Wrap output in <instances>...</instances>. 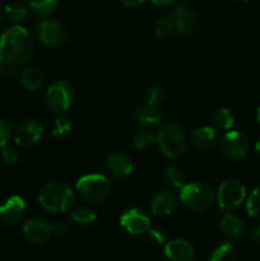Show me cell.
Returning a JSON list of instances; mask_svg holds the SVG:
<instances>
[{
	"mask_svg": "<svg viewBox=\"0 0 260 261\" xmlns=\"http://www.w3.org/2000/svg\"><path fill=\"white\" fill-rule=\"evenodd\" d=\"M33 54V41L22 25L7 28L0 37V60L7 66H20L27 63Z\"/></svg>",
	"mask_w": 260,
	"mask_h": 261,
	"instance_id": "6da1fadb",
	"label": "cell"
},
{
	"mask_svg": "<svg viewBox=\"0 0 260 261\" xmlns=\"http://www.w3.org/2000/svg\"><path fill=\"white\" fill-rule=\"evenodd\" d=\"M38 200L46 211L53 213H63L74 205L75 195L65 184L50 182L41 189Z\"/></svg>",
	"mask_w": 260,
	"mask_h": 261,
	"instance_id": "7a4b0ae2",
	"label": "cell"
},
{
	"mask_svg": "<svg viewBox=\"0 0 260 261\" xmlns=\"http://www.w3.org/2000/svg\"><path fill=\"white\" fill-rule=\"evenodd\" d=\"M155 143L168 158L180 157L186 149L185 133L176 124L161 125L155 134Z\"/></svg>",
	"mask_w": 260,
	"mask_h": 261,
	"instance_id": "3957f363",
	"label": "cell"
},
{
	"mask_svg": "<svg viewBox=\"0 0 260 261\" xmlns=\"http://www.w3.org/2000/svg\"><path fill=\"white\" fill-rule=\"evenodd\" d=\"M180 200L186 209L191 212H204L212 205L214 193L211 186L205 182L185 184L181 188Z\"/></svg>",
	"mask_w": 260,
	"mask_h": 261,
	"instance_id": "277c9868",
	"label": "cell"
},
{
	"mask_svg": "<svg viewBox=\"0 0 260 261\" xmlns=\"http://www.w3.org/2000/svg\"><path fill=\"white\" fill-rule=\"evenodd\" d=\"M75 189L78 195L83 200L97 203L105 200L109 196L111 185L106 176L99 173H89L79 178Z\"/></svg>",
	"mask_w": 260,
	"mask_h": 261,
	"instance_id": "5b68a950",
	"label": "cell"
},
{
	"mask_svg": "<svg viewBox=\"0 0 260 261\" xmlns=\"http://www.w3.org/2000/svg\"><path fill=\"white\" fill-rule=\"evenodd\" d=\"M46 101L48 109L55 114L68 111L74 101V89L66 81H56L48 87L46 92Z\"/></svg>",
	"mask_w": 260,
	"mask_h": 261,
	"instance_id": "8992f818",
	"label": "cell"
},
{
	"mask_svg": "<svg viewBox=\"0 0 260 261\" xmlns=\"http://www.w3.org/2000/svg\"><path fill=\"white\" fill-rule=\"evenodd\" d=\"M246 199V189L239 180H226L219 185L217 201L222 211L228 212L241 205Z\"/></svg>",
	"mask_w": 260,
	"mask_h": 261,
	"instance_id": "52a82bcc",
	"label": "cell"
},
{
	"mask_svg": "<svg viewBox=\"0 0 260 261\" xmlns=\"http://www.w3.org/2000/svg\"><path fill=\"white\" fill-rule=\"evenodd\" d=\"M222 154L231 161L242 160L249 152V140L240 132H227L219 143Z\"/></svg>",
	"mask_w": 260,
	"mask_h": 261,
	"instance_id": "ba28073f",
	"label": "cell"
},
{
	"mask_svg": "<svg viewBox=\"0 0 260 261\" xmlns=\"http://www.w3.org/2000/svg\"><path fill=\"white\" fill-rule=\"evenodd\" d=\"M38 37L48 47H59L66 41V30L59 20L42 19L37 27Z\"/></svg>",
	"mask_w": 260,
	"mask_h": 261,
	"instance_id": "9c48e42d",
	"label": "cell"
},
{
	"mask_svg": "<svg viewBox=\"0 0 260 261\" xmlns=\"http://www.w3.org/2000/svg\"><path fill=\"white\" fill-rule=\"evenodd\" d=\"M43 125L37 120H25L20 122L14 133V140L19 147L28 148L37 144L43 137Z\"/></svg>",
	"mask_w": 260,
	"mask_h": 261,
	"instance_id": "30bf717a",
	"label": "cell"
},
{
	"mask_svg": "<svg viewBox=\"0 0 260 261\" xmlns=\"http://www.w3.org/2000/svg\"><path fill=\"white\" fill-rule=\"evenodd\" d=\"M120 224L130 234H144L150 229V219L144 211L132 208L125 211L120 217Z\"/></svg>",
	"mask_w": 260,
	"mask_h": 261,
	"instance_id": "8fae6325",
	"label": "cell"
},
{
	"mask_svg": "<svg viewBox=\"0 0 260 261\" xmlns=\"http://www.w3.org/2000/svg\"><path fill=\"white\" fill-rule=\"evenodd\" d=\"M23 234L30 242L35 245H43L54 234L53 226L45 219L32 218L23 224Z\"/></svg>",
	"mask_w": 260,
	"mask_h": 261,
	"instance_id": "7c38bea8",
	"label": "cell"
},
{
	"mask_svg": "<svg viewBox=\"0 0 260 261\" xmlns=\"http://www.w3.org/2000/svg\"><path fill=\"white\" fill-rule=\"evenodd\" d=\"M27 205L20 196L14 195L0 205V222L8 226L18 224L25 216Z\"/></svg>",
	"mask_w": 260,
	"mask_h": 261,
	"instance_id": "4fadbf2b",
	"label": "cell"
},
{
	"mask_svg": "<svg viewBox=\"0 0 260 261\" xmlns=\"http://www.w3.org/2000/svg\"><path fill=\"white\" fill-rule=\"evenodd\" d=\"M177 205V198L170 190H158L153 194L150 200L152 213L158 217H166L173 213Z\"/></svg>",
	"mask_w": 260,
	"mask_h": 261,
	"instance_id": "5bb4252c",
	"label": "cell"
},
{
	"mask_svg": "<svg viewBox=\"0 0 260 261\" xmlns=\"http://www.w3.org/2000/svg\"><path fill=\"white\" fill-rule=\"evenodd\" d=\"M106 168L115 178H125L133 172V162L125 153L112 152L106 158Z\"/></svg>",
	"mask_w": 260,
	"mask_h": 261,
	"instance_id": "9a60e30c",
	"label": "cell"
},
{
	"mask_svg": "<svg viewBox=\"0 0 260 261\" xmlns=\"http://www.w3.org/2000/svg\"><path fill=\"white\" fill-rule=\"evenodd\" d=\"M165 254L171 261H191L194 257V247L185 240H172L166 245Z\"/></svg>",
	"mask_w": 260,
	"mask_h": 261,
	"instance_id": "2e32d148",
	"label": "cell"
},
{
	"mask_svg": "<svg viewBox=\"0 0 260 261\" xmlns=\"http://www.w3.org/2000/svg\"><path fill=\"white\" fill-rule=\"evenodd\" d=\"M217 142V133L212 126L198 127L191 134V144L199 152H208Z\"/></svg>",
	"mask_w": 260,
	"mask_h": 261,
	"instance_id": "e0dca14e",
	"label": "cell"
},
{
	"mask_svg": "<svg viewBox=\"0 0 260 261\" xmlns=\"http://www.w3.org/2000/svg\"><path fill=\"white\" fill-rule=\"evenodd\" d=\"M176 23V31L180 35H189L195 24V14L186 4L178 5L172 13Z\"/></svg>",
	"mask_w": 260,
	"mask_h": 261,
	"instance_id": "ac0fdd59",
	"label": "cell"
},
{
	"mask_svg": "<svg viewBox=\"0 0 260 261\" xmlns=\"http://www.w3.org/2000/svg\"><path fill=\"white\" fill-rule=\"evenodd\" d=\"M135 121L139 125H142L145 129H150V127H155L160 125L163 120V114L158 107L153 106H145L139 107L134 114Z\"/></svg>",
	"mask_w": 260,
	"mask_h": 261,
	"instance_id": "d6986e66",
	"label": "cell"
},
{
	"mask_svg": "<svg viewBox=\"0 0 260 261\" xmlns=\"http://www.w3.org/2000/svg\"><path fill=\"white\" fill-rule=\"evenodd\" d=\"M221 226L222 232L226 234L229 239H240L244 236L245 233V223L239 218L237 216L233 214L226 213L221 219Z\"/></svg>",
	"mask_w": 260,
	"mask_h": 261,
	"instance_id": "ffe728a7",
	"label": "cell"
},
{
	"mask_svg": "<svg viewBox=\"0 0 260 261\" xmlns=\"http://www.w3.org/2000/svg\"><path fill=\"white\" fill-rule=\"evenodd\" d=\"M19 78H20V84H22L23 88H25L27 91H32V92L37 91V89H40L43 84L42 74L35 68L23 69Z\"/></svg>",
	"mask_w": 260,
	"mask_h": 261,
	"instance_id": "44dd1931",
	"label": "cell"
},
{
	"mask_svg": "<svg viewBox=\"0 0 260 261\" xmlns=\"http://www.w3.org/2000/svg\"><path fill=\"white\" fill-rule=\"evenodd\" d=\"M4 14L10 22L19 24L28 18V9L19 2H10L5 5Z\"/></svg>",
	"mask_w": 260,
	"mask_h": 261,
	"instance_id": "7402d4cb",
	"label": "cell"
},
{
	"mask_svg": "<svg viewBox=\"0 0 260 261\" xmlns=\"http://www.w3.org/2000/svg\"><path fill=\"white\" fill-rule=\"evenodd\" d=\"M59 0H28V8L38 17H47L55 12Z\"/></svg>",
	"mask_w": 260,
	"mask_h": 261,
	"instance_id": "603a6c76",
	"label": "cell"
},
{
	"mask_svg": "<svg viewBox=\"0 0 260 261\" xmlns=\"http://www.w3.org/2000/svg\"><path fill=\"white\" fill-rule=\"evenodd\" d=\"M237 252L236 249L232 244L226 242V244L219 245L217 249L211 254L209 261H235L236 260Z\"/></svg>",
	"mask_w": 260,
	"mask_h": 261,
	"instance_id": "cb8c5ba5",
	"label": "cell"
},
{
	"mask_svg": "<svg viewBox=\"0 0 260 261\" xmlns=\"http://www.w3.org/2000/svg\"><path fill=\"white\" fill-rule=\"evenodd\" d=\"M213 124L217 129L228 132L235 124L233 115L227 109H219L213 114Z\"/></svg>",
	"mask_w": 260,
	"mask_h": 261,
	"instance_id": "d4e9b609",
	"label": "cell"
},
{
	"mask_svg": "<svg viewBox=\"0 0 260 261\" xmlns=\"http://www.w3.org/2000/svg\"><path fill=\"white\" fill-rule=\"evenodd\" d=\"M165 180L172 188L181 189L186 184V176L177 166H168L165 170Z\"/></svg>",
	"mask_w": 260,
	"mask_h": 261,
	"instance_id": "484cf974",
	"label": "cell"
},
{
	"mask_svg": "<svg viewBox=\"0 0 260 261\" xmlns=\"http://www.w3.org/2000/svg\"><path fill=\"white\" fill-rule=\"evenodd\" d=\"M173 31H176V23L173 14H166L158 18L154 24L155 35L160 36V37H166V36L171 35Z\"/></svg>",
	"mask_w": 260,
	"mask_h": 261,
	"instance_id": "4316f807",
	"label": "cell"
},
{
	"mask_svg": "<svg viewBox=\"0 0 260 261\" xmlns=\"http://www.w3.org/2000/svg\"><path fill=\"white\" fill-rule=\"evenodd\" d=\"M70 217L75 223L83 224V226L92 224L97 219V214L91 208H87V206H81V208L74 209L71 212Z\"/></svg>",
	"mask_w": 260,
	"mask_h": 261,
	"instance_id": "83f0119b",
	"label": "cell"
},
{
	"mask_svg": "<svg viewBox=\"0 0 260 261\" xmlns=\"http://www.w3.org/2000/svg\"><path fill=\"white\" fill-rule=\"evenodd\" d=\"M246 212L251 218L260 219V186L255 188L247 198Z\"/></svg>",
	"mask_w": 260,
	"mask_h": 261,
	"instance_id": "f1b7e54d",
	"label": "cell"
},
{
	"mask_svg": "<svg viewBox=\"0 0 260 261\" xmlns=\"http://www.w3.org/2000/svg\"><path fill=\"white\" fill-rule=\"evenodd\" d=\"M71 133V122L68 117L59 116L58 119L54 121L53 126V135L59 139L66 138Z\"/></svg>",
	"mask_w": 260,
	"mask_h": 261,
	"instance_id": "f546056e",
	"label": "cell"
},
{
	"mask_svg": "<svg viewBox=\"0 0 260 261\" xmlns=\"http://www.w3.org/2000/svg\"><path fill=\"white\" fill-rule=\"evenodd\" d=\"M133 143H134L135 148H138V149H148L155 143V135L152 134L150 132H147V130H140L134 135Z\"/></svg>",
	"mask_w": 260,
	"mask_h": 261,
	"instance_id": "4dcf8cb0",
	"label": "cell"
},
{
	"mask_svg": "<svg viewBox=\"0 0 260 261\" xmlns=\"http://www.w3.org/2000/svg\"><path fill=\"white\" fill-rule=\"evenodd\" d=\"M166 98V93L161 87H150L145 93V105L153 107H158L163 103Z\"/></svg>",
	"mask_w": 260,
	"mask_h": 261,
	"instance_id": "1f68e13d",
	"label": "cell"
},
{
	"mask_svg": "<svg viewBox=\"0 0 260 261\" xmlns=\"http://www.w3.org/2000/svg\"><path fill=\"white\" fill-rule=\"evenodd\" d=\"M2 157L4 160V162L13 165V163H15L19 160V153H18L15 147H13L10 144H5L4 147H2Z\"/></svg>",
	"mask_w": 260,
	"mask_h": 261,
	"instance_id": "d6a6232c",
	"label": "cell"
},
{
	"mask_svg": "<svg viewBox=\"0 0 260 261\" xmlns=\"http://www.w3.org/2000/svg\"><path fill=\"white\" fill-rule=\"evenodd\" d=\"M10 137H12V127L5 120L0 119V148L8 144Z\"/></svg>",
	"mask_w": 260,
	"mask_h": 261,
	"instance_id": "836d02e7",
	"label": "cell"
},
{
	"mask_svg": "<svg viewBox=\"0 0 260 261\" xmlns=\"http://www.w3.org/2000/svg\"><path fill=\"white\" fill-rule=\"evenodd\" d=\"M147 236L148 240L154 245H162L163 242H165V234H163L160 229H153L152 227H150L149 231L147 232Z\"/></svg>",
	"mask_w": 260,
	"mask_h": 261,
	"instance_id": "e575fe53",
	"label": "cell"
},
{
	"mask_svg": "<svg viewBox=\"0 0 260 261\" xmlns=\"http://www.w3.org/2000/svg\"><path fill=\"white\" fill-rule=\"evenodd\" d=\"M53 232L58 236H65L69 232L68 224L65 223H56L55 226H53Z\"/></svg>",
	"mask_w": 260,
	"mask_h": 261,
	"instance_id": "d590c367",
	"label": "cell"
},
{
	"mask_svg": "<svg viewBox=\"0 0 260 261\" xmlns=\"http://www.w3.org/2000/svg\"><path fill=\"white\" fill-rule=\"evenodd\" d=\"M149 2L152 3V4L157 5V7L165 8V7H170V5H173L177 0H149Z\"/></svg>",
	"mask_w": 260,
	"mask_h": 261,
	"instance_id": "8d00e7d4",
	"label": "cell"
},
{
	"mask_svg": "<svg viewBox=\"0 0 260 261\" xmlns=\"http://www.w3.org/2000/svg\"><path fill=\"white\" fill-rule=\"evenodd\" d=\"M145 0H121L122 4L127 8H137L142 5Z\"/></svg>",
	"mask_w": 260,
	"mask_h": 261,
	"instance_id": "74e56055",
	"label": "cell"
},
{
	"mask_svg": "<svg viewBox=\"0 0 260 261\" xmlns=\"http://www.w3.org/2000/svg\"><path fill=\"white\" fill-rule=\"evenodd\" d=\"M252 237H254L256 241L260 242V226H257L256 228H254V231H252Z\"/></svg>",
	"mask_w": 260,
	"mask_h": 261,
	"instance_id": "f35d334b",
	"label": "cell"
},
{
	"mask_svg": "<svg viewBox=\"0 0 260 261\" xmlns=\"http://www.w3.org/2000/svg\"><path fill=\"white\" fill-rule=\"evenodd\" d=\"M255 150H256V153H257V154L260 155V139L257 140V142H256V144H255Z\"/></svg>",
	"mask_w": 260,
	"mask_h": 261,
	"instance_id": "ab89813d",
	"label": "cell"
},
{
	"mask_svg": "<svg viewBox=\"0 0 260 261\" xmlns=\"http://www.w3.org/2000/svg\"><path fill=\"white\" fill-rule=\"evenodd\" d=\"M256 120H257V122H259V124H260V106L257 107V111H256Z\"/></svg>",
	"mask_w": 260,
	"mask_h": 261,
	"instance_id": "60d3db41",
	"label": "cell"
},
{
	"mask_svg": "<svg viewBox=\"0 0 260 261\" xmlns=\"http://www.w3.org/2000/svg\"><path fill=\"white\" fill-rule=\"evenodd\" d=\"M3 13H4V10H3L2 4H0V24H2V20H3Z\"/></svg>",
	"mask_w": 260,
	"mask_h": 261,
	"instance_id": "b9f144b4",
	"label": "cell"
},
{
	"mask_svg": "<svg viewBox=\"0 0 260 261\" xmlns=\"http://www.w3.org/2000/svg\"><path fill=\"white\" fill-rule=\"evenodd\" d=\"M3 71H4V64H3V61L0 60V75L3 74Z\"/></svg>",
	"mask_w": 260,
	"mask_h": 261,
	"instance_id": "7bdbcfd3",
	"label": "cell"
},
{
	"mask_svg": "<svg viewBox=\"0 0 260 261\" xmlns=\"http://www.w3.org/2000/svg\"><path fill=\"white\" fill-rule=\"evenodd\" d=\"M236 2H250V0H236Z\"/></svg>",
	"mask_w": 260,
	"mask_h": 261,
	"instance_id": "ee69618b",
	"label": "cell"
}]
</instances>
